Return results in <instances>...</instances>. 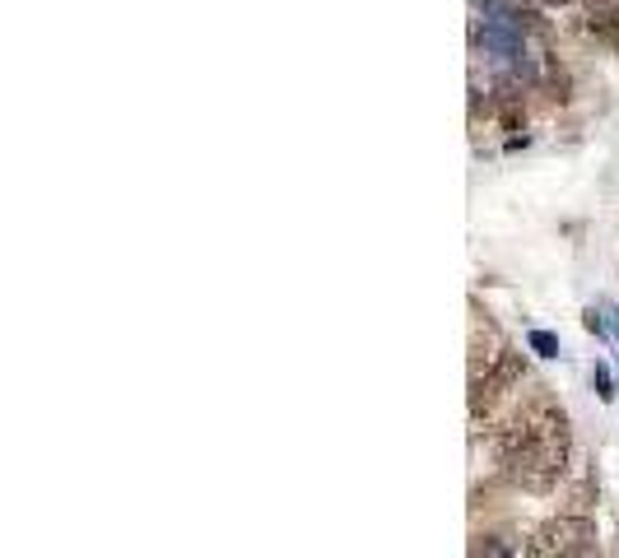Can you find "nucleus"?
Returning a JSON list of instances; mask_svg holds the SVG:
<instances>
[{
    "instance_id": "39448f33",
    "label": "nucleus",
    "mask_w": 619,
    "mask_h": 558,
    "mask_svg": "<svg viewBox=\"0 0 619 558\" xmlns=\"http://www.w3.org/2000/svg\"><path fill=\"white\" fill-rule=\"evenodd\" d=\"M471 558H512V539L508 535H480L471 545Z\"/></svg>"
},
{
    "instance_id": "f257e3e1",
    "label": "nucleus",
    "mask_w": 619,
    "mask_h": 558,
    "mask_svg": "<svg viewBox=\"0 0 619 558\" xmlns=\"http://www.w3.org/2000/svg\"><path fill=\"white\" fill-rule=\"evenodd\" d=\"M596 549V526L587 517H549L526 535V558H578Z\"/></svg>"
},
{
    "instance_id": "f03ea898",
    "label": "nucleus",
    "mask_w": 619,
    "mask_h": 558,
    "mask_svg": "<svg viewBox=\"0 0 619 558\" xmlns=\"http://www.w3.org/2000/svg\"><path fill=\"white\" fill-rule=\"evenodd\" d=\"M563 465H569V428H549L541 433V442L526 451L522 461H512V480H518L522 488H536V494H545V488H555Z\"/></svg>"
},
{
    "instance_id": "423d86ee",
    "label": "nucleus",
    "mask_w": 619,
    "mask_h": 558,
    "mask_svg": "<svg viewBox=\"0 0 619 558\" xmlns=\"http://www.w3.org/2000/svg\"><path fill=\"white\" fill-rule=\"evenodd\" d=\"M578 558H600V554H596V549H592V554H578Z\"/></svg>"
},
{
    "instance_id": "20e7f679",
    "label": "nucleus",
    "mask_w": 619,
    "mask_h": 558,
    "mask_svg": "<svg viewBox=\"0 0 619 558\" xmlns=\"http://www.w3.org/2000/svg\"><path fill=\"white\" fill-rule=\"evenodd\" d=\"M587 28L600 33V38H619V5H610V0H592L587 5Z\"/></svg>"
},
{
    "instance_id": "7ed1b4c3",
    "label": "nucleus",
    "mask_w": 619,
    "mask_h": 558,
    "mask_svg": "<svg viewBox=\"0 0 619 558\" xmlns=\"http://www.w3.org/2000/svg\"><path fill=\"white\" fill-rule=\"evenodd\" d=\"M518 377H522V354L518 349H498V354L489 359V368L471 377V414L480 418L485 410H494L498 396H503Z\"/></svg>"
}]
</instances>
